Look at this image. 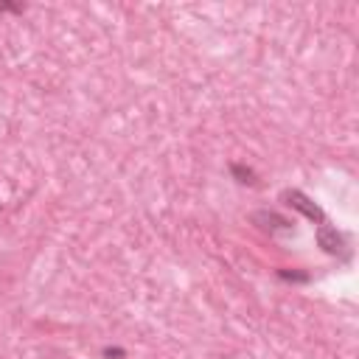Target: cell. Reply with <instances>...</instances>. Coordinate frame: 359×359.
<instances>
[{"mask_svg": "<svg viewBox=\"0 0 359 359\" xmlns=\"http://www.w3.org/2000/svg\"><path fill=\"white\" fill-rule=\"evenodd\" d=\"M252 222H258L264 230H269V233H292L294 230V224L289 222V219H283L280 213H275V210H258L255 216H252Z\"/></svg>", "mask_w": 359, "mask_h": 359, "instance_id": "obj_3", "label": "cell"}, {"mask_svg": "<svg viewBox=\"0 0 359 359\" xmlns=\"http://www.w3.org/2000/svg\"><path fill=\"white\" fill-rule=\"evenodd\" d=\"M278 278H283V280H300V283H303V280H309V275H306V272H286V269H280V272H278Z\"/></svg>", "mask_w": 359, "mask_h": 359, "instance_id": "obj_5", "label": "cell"}, {"mask_svg": "<svg viewBox=\"0 0 359 359\" xmlns=\"http://www.w3.org/2000/svg\"><path fill=\"white\" fill-rule=\"evenodd\" d=\"M104 356L109 359V356H123V351L121 348H104Z\"/></svg>", "mask_w": 359, "mask_h": 359, "instance_id": "obj_7", "label": "cell"}, {"mask_svg": "<svg viewBox=\"0 0 359 359\" xmlns=\"http://www.w3.org/2000/svg\"><path fill=\"white\" fill-rule=\"evenodd\" d=\"M8 11L20 14V11H22V6H17V3H0V14H8Z\"/></svg>", "mask_w": 359, "mask_h": 359, "instance_id": "obj_6", "label": "cell"}, {"mask_svg": "<svg viewBox=\"0 0 359 359\" xmlns=\"http://www.w3.org/2000/svg\"><path fill=\"white\" fill-rule=\"evenodd\" d=\"M230 174H233V180L241 182V185H255V182H258L255 171H252L250 165H241V163H230Z\"/></svg>", "mask_w": 359, "mask_h": 359, "instance_id": "obj_4", "label": "cell"}, {"mask_svg": "<svg viewBox=\"0 0 359 359\" xmlns=\"http://www.w3.org/2000/svg\"><path fill=\"white\" fill-rule=\"evenodd\" d=\"M280 199L292 208V210H297V213H303L306 219H311V222H317V224H323L325 222V213H323V208L317 205V202H311L303 191H297V188H286L283 194H280Z\"/></svg>", "mask_w": 359, "mask_h": 359, "instance_id": "obj_1", "label": "cell"}, {"mask_svg": "<svg viewBox=\"0 0 359 359\" xmlns=\"http://www.w3.org/2000/svg\"><path fill=\"white\" fill-rule=\"evenodd\" d=\"M317 244H320L323 252H328V255H339V258H348V255H351L348 238H345L337 227H331L328 222H323V224L317 227Z\"/></svg>", "mask_w": 359, "mask_h": 359, "instance_id": "obj_2", "label": "cell"}]
</instances>
